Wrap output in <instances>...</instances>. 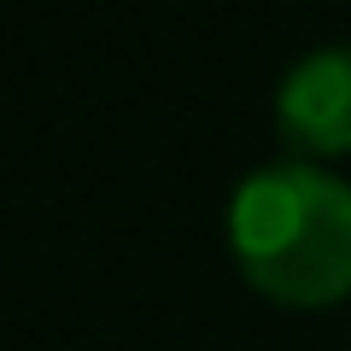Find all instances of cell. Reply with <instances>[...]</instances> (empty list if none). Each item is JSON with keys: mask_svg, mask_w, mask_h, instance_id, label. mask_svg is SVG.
<instances>
[{"mask_svg": "<svg viewBox=\"0 0 351 351\" xmlns=\"http://www.w3.org/2000/svg\"><path fill=\"white\" fill-rule=\"evenodd\" d=\"M276 123L304 158L351 152V47H316L281 76Z\"/></svg>", "mask_w": 351, "mask_h": 351, "instance_id": "2", "label": "cell"}, {"mask_svg": "<svg viewBox=\"0 0 351 351\" xmlns=\"http://www.w3.org/2000/svg\"><path fill=\"white\" fill-rule=\"evenodd\" d=\"M228 246L240 276L287 311L351 299V182L311 158L263 164L234 188Z\"/></svg>", "mask_w": 351, "mask_h": 351, "instance_id": "1", "label": "cell"}]
</instances>
